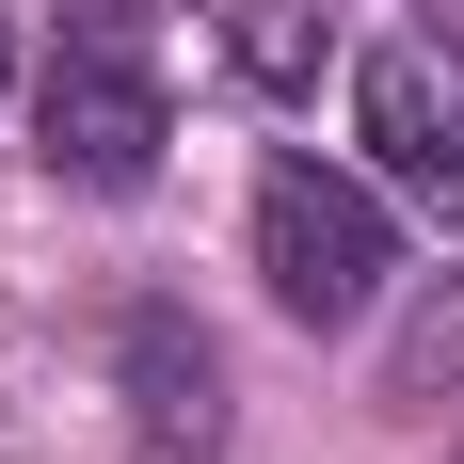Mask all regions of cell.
Masks as SVG:
<instances>
[{
    "mask_svg": "<svg viewBox=\"0 0 464 464\" xmlns=\"http://www.w3.org/2000/svg\"><path fill=\"white\" fill-rule=\"evenodd\" d=\"M256 273H273L288 321H369L384 273H401V225H384V192L369 177H336V160H273L256 177Z\"/></svg>",
    "mask_w": 464,
    "mask_h": 464,
    "instance_id": "6da1fadb",
    "label": "cell"
},
{
    "mask_svg": "<svg viewBox=\"0 0 464 464\" xmlns=\"http://www.w3.org/2000/svg\"><path fill=\"white\" fill-rule=\"evenodd\" d=\"M33 160L64 192H144L160 177V64H144L129 16H81V33L48 48L33 81Z\"/></svg>",
    "mask_w": 464,
    "mask_h": 464,
    "instance_id": "7a4b0ae2",
    "label": "cell"
},
{
    "mask_svg": "<svg viewBox=\"0 0 464 464\" xmlns=\"http://www.w3.org/2000/svg\"><path fill=\"white\" fill-rule=\"evenodd\" d=\"M353 129H369V160L417 192L432 225H464V33H449V16L369 48V81H353Z\"/></svg>",
    "mask_w": 464,
    "mask_h": 464,
    "instance_id": "3957f363",
    "label": "cell"
},
{
    "mask_svg": "<svg viewBox=\"0 0 464 464\" xmlns=\"http://www.w3.org/2000/svg\"><path fill=\"white\" fill-rule=\"evenodd\" d=\"M112 369H129V432H144V464H208V449H225V353H208L177 304H129Z\"/></svg>",
    "mask_w": 464,
    "mask_h": 464,
    "instance_id": "277c9868",
    "label": "cell"
},
{
    "mask_svg": "<svg viewBox=\"0 0 464 464\" xmlns=\"http://www.w3.org/2000/svg\"><path fill=\"white\" fill-rule=\"evenodd\" d=\"M208 48H225L256 96H304L336 48V0H208Z\"/></svg>",
    "mask_w": 464,
    "mask_h": 464,
    "instance_id": "5b68a950",
    "label": "cell"
},
{
    "mask_svg": "<svg viewBox=\"0 0 464 464\" xmlns=\"http://www.w3.org/2000/svg\"><path fill=\"white\" fill-rule=\"evenodd\" d=\"M432 384H464V304H432V321L401 336V401H432Z\"/></svg>",
    "mask_w": 464,
    "mask_h": 464,
    "instance_id": "8992f818",
    "label": "cell"
},
{
    "mask_svg": "<svg viewBox=\"0 0 464 464\" xmlns=\"http://www.w3.org/2000/svg\"><path fill=\"white\" fill-rule=\"evenodd\" d=\"M0 64H16V48H0Z\"/></svg>",
    "mask_w": 464,
    "mask_h": 464,
    "instance_id": "52a82bcc",
    "label": "cell"
}]
</instances>
